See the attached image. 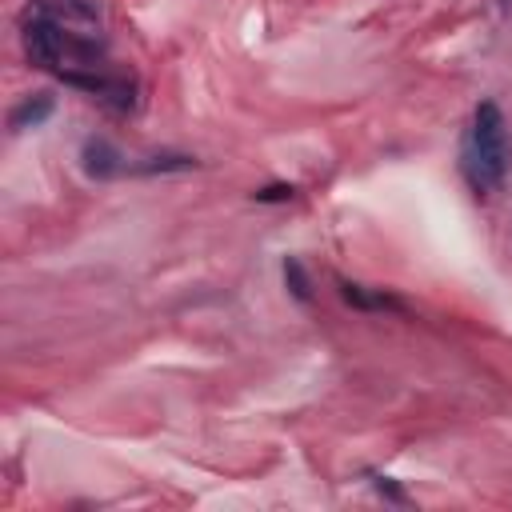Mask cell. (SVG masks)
<instances>
[{"mask_svg": "<svg viewBox=\"0 0 512 512\" xmlns=\"http://www.w3.org/2000/svg\"><path fill=\"white\" fill-rule=\"evenodd\" d=\"M508 128H504V112L500 104L484 100L472 112V132H468V148H464V172L472 180L476 192H492L504 184L508 176Z\"/></svg>", "mask_w": 512, "mask_h": 512, "instance_id": "obj_1", "label": "cell"}, {"mask_svg": "<svg viewBox=\"0 0 512 512\" xmlns=\"http://www.w3.org/2000/svg\"><path fill=\"white\" fill-rule=\"evenodd\" d=\"M24 48H28V60H32V64L52 68V64L60 60V52H64V36H60V28H56L48 16H36V20H28V28H24Z\"/></svg>", "mask_w": 512, "mask_h": 512, "instance_id": "obj_2", "label": "cell"}, {"mask_svg": "<svg viewBox=\"0 0 512 512\" xmlns=\"http://www.w3.org/2000/svg\"><path fill=\"white\" fill-rule=\"evenodd\" d=\"M52 108H56V100L48 96V92H36V96H24L12 112H8V128L12 132H24V128H36V124H44L48 116H52Z\"/></svg>", "mask_w": 512, "mask_h": 512, "instance_id": "obj_3", "label": "cell"}, {"mask_svg": "<svg viewBox=\"0 0 512 512\" xmlns=\"http://www.w3.org/2000/svg\"><path fill=\"white\" fill-rule=\"evenodd\" d=\"M84 172L88 176H96V180H104V176H116L120 172V152L108 144V140H88L84 144Z\"/></svg>", "mask_w": 512, "mask_h": 512, "instance_id": "obj_4", "label": "cell"}, {"mask_svg": "<svg viewBox=\"0 0 512 512\" xmlns=\"http://www.w3.org/2000/svg\"><path fill=\"white\" fill-rule=\"evenodd\" d=\"M188 168H196V160L184 156V152H160V156H148V160L136 164V172H144V176H152V172H188Z\"/></svg>", "mask_w": 512, "mask_h": 512, "instance_id": "obj_5", "label": "cell"}, {"mask_svg": "<svg viewBox=\"0 0 512 512\" xmlns=\"http://www.w3.org/2000/svg\"><path fill=\"white\" fill-rule=\"evenodd\" d=\"M284 284H288V292H292L296 300H312L308 272H304V264H300L296 256H288V260H284Z\"/></svg>", "mask_w": 512, "mask_h": 512, "instance_id": "obj_6", "label": "cell"}, {"mask_svg": "<svg viewBox=\"0 0 512 512\" xmlns=\"http://www.w3.org/2000/svg\"><path fill=\"white\" fill-rule=\"evenodd\" d=\"M340 292H344V300H348V304H356V308H400L392 296H380V292H364L360 284H340Z\"/></svg>", "mask_w": 512, "mask_h": 512, "instance_id": "obj_7", "label": "cell"}, {"mask_svg": "<svg viewBox=\"0 0 512 512\" xmlns=\"http://www.w3.org/2000/svg\"><path fill=\"white\" fill-rule=\"evenodd\" d=\"M44 12H60L68 20H96V4L92 0H44Z\"/></svg>", "mask_w": 512, "mask_h": 512, "instance_id": "obj_8", "label": "cell"}, {"mask_svg": "<svg viewBox=\"0 0 512 512\" xmlns=\"http://www.w3.org/2000/svg\"><path fill=\"white\" fill-rule=\"evenodd\" d=\"M292 184H268V188H256L252 196L260 200V204H280V200H292Z\"/></svg>", "mask_w": 512, "mask_h": 512, "instance_id": "obj_9", "label": "cell"}, {"mask_svg": "<svg viewBox=\"0 0 512 512\" xmlns=\"http://www.w3.org/2000/svg\"><path fill=\"white\" fill-rule=\"evenodd\" d=\"M376 492H384V496H392V500H404V492H400L392 480H376Z\"/></svg>", "mask_w": 512, "mask_h": 512, "instance_id": "obj_10", "label": "cell"}, {"mask_svg": "<svg viewBox=\"0 0 512 512\" xmlns=\"http://www.w3.org/2000/svg\"><path fill=\"white\" fill-rule=\"evenodd\" d=\"M500 4H504V8H512V0H500Z\"/></svg>", "mask_w": 512, "mask_h": 512, "instance_id": "obj_11", "label": "cell"}]
</instances>
